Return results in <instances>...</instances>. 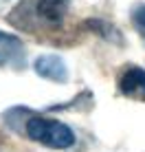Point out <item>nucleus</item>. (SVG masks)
I'll return each mask as SVG.
<instances>
[{
  "label": "nucleus",
  "mask_w": 145,
  "mask_h": 152,
  "mask_svg": "<svg viewBox=\"0 0 145 152\" xmlns=\"http://www.w3.org/2000/svg\"><path fill=\"white\" fill-rule=\"evenodd\" d=\"M66 11H68V0H40L38 2V13L46 22H62Z\"/></svg>",
  "instance_id": "39448f33"
},
{
  "label": "nucleus",
  "mask_w": 145,
  "mask_h": 152,
  "mask_svg": "<svg viewBox=\"0 0 145 152\" xmlns=\"http://www.w3.org/2000/svg\"><path fill=\"white\" fill-rule=\"evenodd\" d=\"M119 88L125 97L130 99H141L145 102V71L143 69H130L121 75Z\"/></svg>",
  "instance_id": "f03ea898"
},
{
  "label": "nucleus",
  "mask_w": 145,
  "mask_h": 152,
  "mask_svg": "<svg viewBox=\"0 0 145 152\" xmlns=\"http://www.w3.org/2000/svg\"><path fill=\"white\" fill-rule=\"evenodd\" d=\"M27 134L33 141L55 150H66L75 143V132L66 124L57 119H46V117H31L27 121Z\"/></svg>",
  "instance_id": "f257e3e1"
},
{
  "label": "nucleus",
  "mask_w": 145,
  "mask_h": 152,
  "mask_svg": "<svg viewBox=\"0 0 145 152\" xmlns=\"http://www.w3.org/2000/svg\"><path fill=\"white\" fill-rule=\"evenodd\" d=\"M35 71H38V75L46 77V80H53V82L66 80V66L59 55H42L35 62Z\"/></svg>",
  "instance_id": "7ed1b4c3"
},
{
  "label": "nucleus",
  "mask_w": 145,
  "mask_h": 152,
  "mask_svg": "<svg viewBox=\"0 0 145 152\" xmlns=\"http://www.w3.org/2000/svg\"><path fill=\"white\" fill-rule=\"evenodd\" d=\"M22 42L15 35L0 31V66L4 64H13V62L22 60Z\"/></svg>",
  "instance_id": "20e7f679"
}]
</instances>
